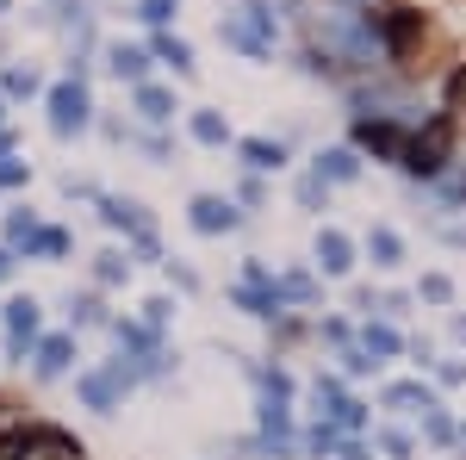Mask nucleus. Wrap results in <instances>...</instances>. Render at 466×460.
Segmentation results:
<instances>
[{"label": "nucleus", "instance_id": "nucleus-1", "mask_svg": "<svg viewBox=\"0 0 466 460\" xmlns=\"http://www.w3.org/2000/svg\"><path fill=\"white\" fill-rule=\"evenodd\" d=\"M218 37L243 56H274V0H237V13L218 26Z\"/></svg>", "mask_w": 466, "mask_h": 460}, {"label": "nucleus", "instance_id": "nucleus-2", "mask_svg": "<svg viewBox=\"0 0 466 460\" xmlns=\"http://www.w3.org/2000/svg\"><path fill=\"white\" fill-rule=\"evenodd\" d=\"M87 118H94L87 81H81V75L56 81V87H50V131H56V138H81V131H87Z\"/></svg>", "mask_w": 466, "mask_h": 460}, {"label": "nucleus", "instance_id": "nucleus-3", "mask_svg": "<svg viewBox=\"0 0 466 460\" xmlns=\"http://www.w3.org/2000/svg\"><path fill=\"white\" fill-rule=\"evenodd\" d=\"M137 386V367L118 354L106 367H94V373H81V398H87V411H118V398Z\"/></svg>", "mask_w": 466, "mask_h": 460}, {"label": "nucleus", "instance_id": "nucleus-4", "mask_svg": "<svg viewBox=\"0 0 466 460\" xmlns=\"http://www.w3.org/2000/svg\"><path fill=\"white\" fill-rule=\"evenodd\" d=\"M37 330H44L37 299H32V292H19V299L6 305V354H13V361H25V349L37 342Z\"/></svg>", "mask_w": 466, "mask_h": 460}, {"label": "nucleus", "instance_id": "nucleus-5", "mask_svg": "<svg viewBox=\"0 0 466 460\" xmlns=\"http://www.w3.org/2000/svg\"><path fill=\"white\" fill-rule=\"evenodd\" d=\"M187 224H193L199 237H224V230H237V224H243V212H237L230 199H218V193H199V199L187 206Z\"/></svg>", "mask_w": 466, "mask_h": 460}, {"label": "nucleus", "instance_id": "nucleus-6", "mask_svg": "<svg viewBox=\"0 0 466 460\" xmlns=\"http://www.w3.org/2000/svg\"><path fill=\"white\" fill-rule=\"evenodd\" d=\"M318 268L329 281H342V274L355 268V243H349L342 230H318Z\"/></svg>", "mask_w": 466, "mask_h": 460}, {"label": "nucleus", "instance_id": "nucleus-7", "mask_svg": "<svg viewBox=\"0 0 466 460\" xmlns=\"http://www.w3.org/2000/svg\"><path fill=\"white\" fill-rule=\"evenodd\" d=\"M360 354L367 361H392V354H404V336L392 330V318H367V330H360Z\"/></svg>", "mask_w": 466, "mask_h": 460}, {"label": "nucleus", "instance_id": "nucleus-8", "mask_svg": "<svg viewBox=\"0 0 466 460\" xmlns=\"http://www.w3.org/2000/svg\"><path fill=\"white\" fill-rule=\"evenodd\" d=\"M100 218H106L112 230H131L137 243L149 237V212L137 206V199H100Z\"/></svg>", "mask_w": 466, "mask_h": 460}, {"label": "nucleus", "instance_id": "nucleus-9", "mask_svg": "<svg viewBox=\"0 0 466 460\" xmlns=\"http://www.w3.org/2000/svg\"><path fill=\"white\" fill-rule=\"evenodd\" d=\"M75 361V336H44L37 342V380H63Z\"/></svg>", "mask_w": 466, "mask_h": 460}, {"label": "nucleus", "instance_id": "nucleus-10", "mask_svg": "<svg viewBox=\"0 0 466 460\" xmlns=\"http://www.w3.org/2000/svg\"><path fill=\"white\" fill-rule=\"evenodd\" d=\"M106 69L137 87V81L149 75V50H137V44H106Z\"/></svg>", "mask_w": 466, "mask_h": 460}, {"label": "nucleus", "instance_id": "nucleus-11", "mask_svg": "<svg viewBox=\"0 0 466 460\" xmlns=\"http://www.w3.org/2000/svg\"><path fill=\"white\" fill-rule=\"evenodd\" d=\"M237 156L249 162L255 175H274V169H287V143H268V138H243V143H237Z\"/></svg>", "mask_w": 466, "mask_h": 460}, {"label": "nucleus", "instance_id": "nucleus-12", "mask_svg": "<svg viewBox=\"0 0 466 460\" xmlns=\"http://www.w3.org/2000/svg\"><path fill=\"white\" fill-rule=\"evenodd\" d=\"M137 118H144V125H168V118H175V94L156 87V81H137Z\"/></svg>", "mask_w": 466, "mask_h": 460}, {"label": "nucleus", "instance_id": "nucleus-13", "mask_svg": "<svg viewBox=\"0 0 466 460\" xmlns=\"http://www.w3.org/2000/svg\"><path fill=\"white\" fill-rule=\"evenodd\" d=\"M367 255H373V268H404V237L386 230V224H373L367 230Z\"/></svg>", "mask_w": 466, "mask_h": 460}, {"label": "nucleus", "instance_id": "nucleus-14", "mask_svg": "<svg viewBox=\"0 0 466 460\" xmlns=\"http://www.w3.org/2000/svg\"><path fill=\"white\" fill-rule=\"evenodd\" d=\"M149 56H162V63H168L175 75H193V44H187V37H175V32H156Z\"/></svg>", "mask_w": 466, "mask_h": 460}, {"label": "nucleus", "instance_id": "nucleus-15", "mask_svg": "<svg viewBox=\"0 0 466 460\" xmlns=\"http://www.w3.org/2000/svg\"><path fill=\"white\" fill-rule=\"evenodd\" d=\"M435 392L423 386V380H398V386H386V411H430Z\"/></svg>", "mask_w": 466, "mask_h": 460}, {"label": "nucleus", "instance_id": "nucleus-16", "mask_svg": "<svg viewBox=\"0 0 466 460\" xmlns=\"http://www.w3.org/2000/svg\"><path fill=\"white\" fill-rule=\"evenodd\" d=\"M360 175V162H355V149H323L318 156V180L329 187V180H355Z\"/></svg>", "mask_w": 466, "mask_h": 460}, {"label": "nucleus", "instance_id": "nucleus-17", "mask_svg": "<svg viewBox=\"0 0 466 460\" xmlns=\"http://www.w3.org/2000/svg\"><path fill=\"white\" fill-rule=\"evenodd\" d=\"M193 138L206 143V149H224V143H230V125H224V112H193Z\"/></svg>", "mask_w": 466, "mask_h": 460}, {"label": "nucleus", "instance_id": "nucleus-18", "mask_svg": "<svg viewBox=\"0 0 466 460\" xmlns=\"http://www.w3.org/2000/svg\"><path fill=\"white\" fill-rule=\"evenodd\" d=\"M274 299H299V305H311V299H318V281H311V274H287V281H274Z\"/></svg>", "mask_w": 466, "mask_h": 460}, {"label": "nucleus", "instance_id": "nucleus-19", "mask_svg": "<svg viewBox=\"0 0 466 460\" xmlns=\"http://www.w3.org/2000/svg\"><path fill=\"white\" fill-rule=\"evenodd\" d=\"M417 417H423V435H430L435 448H448V442H454V424H448V411H441V404H430V411H417Z\"/></svg>", "mask_w": 466, "mask_h": 460}, {"label": "nucleus", "instance_id": "nucleus-20", "mask_svg": "<svg viewBox=\"0 0 466 460\" xmlns=\"http://www.w3.org/2000/svg\"><path fill=\"white\" fill-rule=\"evenodd\" d=\"M69 323H75V330H87V323H106V312H100V299H94V292H81V299H69Z\"/></svg>", "mask_w": 466, "mask_h": 460}, {"label": "nucleus", "instance_id": "nucleus-21", "mask_svg": "<svg viewBox=\"0 0 466 460\" xmlns=\"http://www.w3.org/2000/svg\"><path fill=\"white\" fill-rule=\"evenodd\" d=\"M25 249H32V255H69V230H32Z\"/></svg>", "mask_w": 466, "mask_h": 460}, {"label": "nucleus", "instance_id": "nucleus-22", "mask_svg": "<svg viewBox=\"0 0 466 460\" xmlns=\"http://www.w3.org/2000/svg\"><path fill=\"white\" fill-rule=\"evenodd\" d=\"M175 13H180V0H137V19H144V26H156V32H162Z\"/></svg>", "mask_w": 466, "mask_h": 460}, {"label": "nucleus", "instance_id": "nucleus-23", "mask_svg": "<svg viewBox=\"0 0 466 460\" xmlns=\"http://www.w3.org/2000/svg\"><path fill=\"white\" fill-rule=\"evenodd\" d=\"M0 87H6L13 100H32V94L44 87V81H37V69H6V81H0Z\"/></svg>", "mask_w": 466, "mask_h": 460}, {"label": "nucleus", "instance_id": "nucleus-24", "mask_svg": "<svg viewBox=\"0 0 466 460\" xmlns=\"http://www.w3.org/2000/svg\"><path fill=\"white\" fill-rule=\"evenodd\" d=\"M94 274H100V286H118V281H125V274H131V261H125V255H118V249H106V255H100V268H94Z\"/></svg>", "mask_w": 466, "mask_h": 460}, {"label": "nucleus", "instance_id": "nucleus-25", "mask_svg": "<svg viewBox=\"0 0 466 460\" xmlns=\"http://www.w3.org/2000/svg\"><path fill=\"white\" fill-rule=\"evenodd\" d=\"M423 299H430V305H448V299H454V281H448V274H430V281H423Z\"/></svg>", "mask_w": 466, "mask_h": 460}, {"label": "nucleus", "instance_id": "nucleus-26", "mask_svg": "<svg viewBox=\"0 0 466 460\" xmlns=\"http://www.w3.org/2000/svg\"><path fill=\"white\" fill-rule=\"evenodd\" d=\"M25 175H32V162H19V156H0V187H19Z\"/></svg>", "mask_w": 466, "mask_h": 460}, {"label": "nucleus", "instance_id": "nucleus-27", "mask_svg": "<svg viewBox=\"0 0 466 460\" xmlns=\"http://www.w3.org/2000/svg\"><path fill=\"white\" fill-rule=\"evenodd\" d=\"M380 448L392 460H410V435H398V429H380Z\"/></svg>", "mask_w": 466, "mask_h": 460}, {"label": "nucleus", "instance_id": "nucleus-28", "mask_svg": "<svg viewBox=\"0 0 466 460\" xmlns=\"http://www.w3.org/2000/svg\"><path fill=\"white\" fill-rule=\"evenodd\" d=\"M32 230H37V218H32V212H13V218H6V237H13V243H25Z\"/></svg>", "mask_w": 466, "mask_h": 460}, {"label": "nucleus", "instance_id": "nucleus-29", "mask_svg": "<svg viewBox=\"0 0 466 460\" xmlns=\"http://www.w3.org/2000/svg\"><path fill=\"white\" fill-rule=\"evenodd\" d=\"M144 312H149V330H162V323H168V318H175V305H168V299H149V305H144Z\"/></svg>", "mask_w": 466, "mask_h": 460}, {"label": "nucleus", "instance_id": "nucleus-30", "mask_svg": "<svg viewBox=\"0 0 466 460\" xmlns=\"http://www.w3.org/2000/svg\"><path fill=\"white\" fill-rule=\"evenodd\" d=\"M299 199H305V206H311V212H318V206H323V180L311 175V180H305V187H299Z\"/></svg>", "mask_w": 466, "mask_h": 460}, {"label": "nucleus", "instance_id": "nucleus-31", "mask_svg": "<svg viewBox=\"0 0 466 460\" xmlns=\"http://www.w3.org/2000/svg\"><path fill=\"white\" fill-rule=\"evenodd\" d=\"M441 386H466V361H448L441 367Z\"/></svg>", "mask_w": 466, "mask_h": 460}, {"label": "nucleus", "instance_id": "nucleus-32", "mask_svg": "<svg viewBox=\"0 0 466 460\" xmlns=\"http://www.w3.org/2000/svg\"><path fill=\"white\" fill-rule=\"evenodd\" d=\"M336 455L342 460H367V448H360V442H336Z\"/></svg>", "mask_w": 466, "mask_h": 460}, {"label": "nucleus", "instance_id": "nucleus-33", "mask_svg": "<svg viewBox=\"0 0 466 460\" xmlns=\"http://www.w3.org/2000/svg\"><path fill=\"white\" fill-rule=\"evenodd\" d=\"M6 274H13V249H0V281H6Z\"/></svg>", "mask_w": 466, "mask_h": 460}, {"label": "nucleus", "instance_id": "nucleus-34", "mask_svg": "<svg viewBox=\"0 0 466 460\" xmlns=\"http://www.w3.org/2000/svg\"><path fill=\"white\" fill-rule=\"evenodd\" d=\"M454 342H461V349H466V318H454Z\"/></svg>", "mask_w": 466, "mask_h": 460}, {"label": "nucleus", "instance_id": "nucleus-35", "mask_svg": "<svg viewBox=\"0 0 466 460\" xmlns=\"http://www.w3.org/2000/svg\"><path fill=\"white\" fill-rule=\"evenodd\" d=\"M6 149H13V131H0V156H6Z\"/></svg>", "mask_w": 466, "mask_h": 460}, {"label": "nucleus", "instance_id": "nucleus-36", "mask_svg": "<svg viewBox=\"0 0 466 460\" xmlns=\"http://www.w3.org/2000/svg\"><path fill=\"white\" fill-rule=\"evenodd\" d=\"M0 13H6V0H0Z\"/></svg>", "mask_w": 466, "mask_h": 460}, {"label": "nucleus", "instance_id": "nucleus-37", "mask_svg": "<svg viewBox=\"0 0 466 460\" xmlns=\"http://www.w3.org/2000/svg\"><path fill=\"white\" fill-rule=\"evenodd\" d=\"M0 118H6V107H0Z\"/></svg>", "mask_w": 466, "mask_h": 460}]
</instances>
